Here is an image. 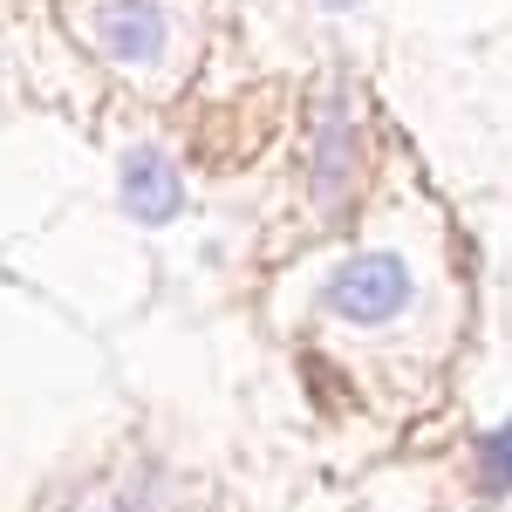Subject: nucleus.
Returning <instances> with one entry per match:
<instances>
[{"instance_id": "nucleus-5", "label": "nucleus", "mask_w": 512, "mask_h": 512, "mask_svg": "<svg viewBox=\"0 0 512 512\" xmlns=\"http://www.w3.org/2000/svg\"><path fill=\"white\" fill-rule=\"evenodd\" d=\"M478 492L485 499H506L512 492V424H499V431L478 444Z\"/></svg>"}, {"instance_id": "nucleus-3", "label": "nucleus", "mask_w": 512, "mask_h": 512, "mask_svg": "<svg viewBox=\"0 0 512 512\" xmlns=\"http://www.w3.org/2000/svg\"><path fill=\"white\" fill-rule=\"evenodd\" d=\"M89 28H96V48L110 55V62H158L164 55V14L158 0H103L96 14H89Z\"/></svg>"}, {"instance_id": "nucleus-1", "label": "nucleus", "mask_w": 512, "mask_h": 512, "mask_svg": "<svg viewBox=\"0 0 512 512\" xmlns=\"http://www.w3.org/2000/svg\"><path fill=\"white\" fill-rule=\"evenodd\" d=\"M410 294H417V280L396 253H349L321 287V308L355 321V328H383L410 308Z\"/></svg>"}, {"instance_id": "nucleus-6", "label": "nucleus", "mask_w": 512, "mask_h": 512, "mask_svg": "<svg viewBox=\"0 0 512 512\" xmlns=\"http://www.w3.org/2000/svg\"><path fill=\"white\" fill-rule=\"evenodd\" d=\"M321 7H335V14H342V7H355V0H321Z\"/></svg>"}, {"instance_id": "nucleus-2", "label": "nucleus", "mask_w": 512, "mask_h": 512, "mask_svg": "<svg viewBox=\"0 0 512 512\" xmlns=\"http://www.w3.org/2000/svg\"><path fill=\"white\" fill-rule=\"evenodd\" d=\"M117 192H123V212L137 226H171L178 205H185V178H178V164L164 158L158 144H137L117 164Z\"/></svg>"}, {"instance_id": "nucleus-4", "label": "nucleus", "mask_w": 512, "mask_h": 512, "mask_svg": "<svg viewBox=\"0 0 512 512\" xmlns=\"http://www.w3.org/2000/svg\"><path fill=\"white\" fill-rule=\"evenodd\" d=\"M355 185V123L349 117H328L321 123V144H315V198L335 205V198Z\"/></svg>"}]
</instances>
